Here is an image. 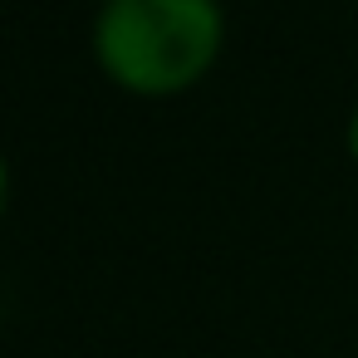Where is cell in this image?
<instances>
[{"label":"cell","mask_w":358,"mask_h":358,"mask_svg":"<svg viewBox=\"0 0 358 358\" xmlns=\"http://www.w3.org/2000/svg\"><path fill=\"white\" fill-rule=\"evenodd\" d=\"M226 45L221 0H103L94 15V59L108 84L138 99L196 89Z\"/></svg>","instance_id":"6da1fadb"},{"label":"cell","mask_w":358,"mask_h":358,"mask_svg":"<svg viewBox=\"0 0 358 358\" xmlns=\"http://www.w3.org/2000/svg\"><path fill=\"white\" fill-rule=\"evenodd\" d=\"M6 206H10V167H6V152H0V226H6Z\"/></svg>","instance_id":"7a4b0ae2"},{"label":"cell","mask_w":358,"mask_h":358,"mask_svg":"<svg viewBox=\"0 0 358 358\" xmlns=\"http://www.w3.org/2000/svg\"><path fill=\"white\" fill-rule=\"evenodd\" d=\"M348 157L358 162V108H353V118H348Z\"/></svg>","instance_id":"3957f363"}]
</instances>
